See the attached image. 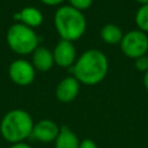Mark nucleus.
Here are the masks:
<instances>
[{
	"instance_id": "nucleus-20",
	"label": "nucleus",
	"mask_w": 148,
	"mask_h": 148,
	"mask_svg": "<svg viewBox=\"0 0 148 148\" xmlns=\"http://www.w3.org/2000/svg\"><path fill=\"white\" fill-rule=\"evenodd\" d=\"M143 86L148 90V71L145 72V74H143Z\"/></svg>"
},
{
	"instance_id": "nucleus-10",
	"label": "nucleus",
	"mask_w": 148,
	"mask_h": 148,
	"mask_svg": "<svg viewBox=\"0 0 148 148\" xmlns=\"http://www.w3.org/2000/svg\"><path fill=\"white\" fill-rule=\"evenodd\" d=\"M53 64H54L53 53L49 49L44 46H38L32 52V66L35 67V69H38L40 72H46L51 69Z\"/></svg>"
},
{
	"instance_id": "nucleus-14",
	"label": "nucleus",
	"mask_w": 148,
	"mask_h": 148,
	"mask_svg": "<svg viewBox=\"0 0 148 148\" xmlns=\"http://www.w3.org/2000/svg\"><path fill=\"white\" fill-rule=\"evenodd\" d=\"M135 24L139 30L148 32V5L141 6L135 13Z\"/></svg>"
},
{
	"instance_id": "nucleus-18",
	"label": "nucleus",
	"mask_w": 148,
	"mask_h": 148,
	"mask_svg": "<svg viewBox=\"0 0 148 148\" xmlns=\"http://www.w3.org/2000/svg\"><path fill=\"white\" fill-rule=\"evenodd\" d=\"M40 1L47 6H57V5H60L64 0H40Z\"/></svg>"
},
{
	"instance_id": "nucleus-1",
	"label": "nucleus",
	"mask_w": 148,
	"mask_h": 148,
	"mask_svg": "<svg viewBox=\"0 0 148 148\" xmlns=\"http://www.w3.org/2000/svg\"><path fill=\"white\" fill-rule=\"evenodd\" d=\"M73 76L86 86H95L104 80L109 71L106 56L96 49L87 50L75 61L72 67Z\"/></svg>"
},
{
	"instance_id": "nucleus-21",
	"label": "nucleus",
	"mask_w": 148,
	"mask_h": 148,
	"mask_svg": "<svg viewBox=\"0 0 148 148\" xmlns=\"http://www.w3.org/2000/svg\"><path fill=\"white\" fill-rule=\"evenodd\" d=\"M138 3H140L141 6H143V5H148V0H135Z\"/></svg>"
},
{
	"instance_id": "nucleus-6",
	"label": "nucleus",
	"mask_w": 148,
	"mask_h": 148,
	"mask_svg": "<svg viewBox=\"0 0 148 148\" xmlns=\"http://www.w3.org/2000/svg\"><path fill=\"white\" fill-rule=\"evenodd\" d=\"M8 74L15 84L23 87L29 86L35 80V67L31 62L24 59H17L10 64Z\"/></svg>"
},
{
	"instance_id": "nucleus-17",
	"label": "nucleus",
	"mask_w": 148,
	"mask_h": 148,
	"mask_svg": "<svg viewBox=\"0 0 148 148\" xmlns=\"http://www.w3.org/2000/svg\"><path fill=\"white\" fill-rule=\"evenodd\" d=\"M79 148H98L96 142L91 139H83L80 141V146Z\"/></svg>"
},
{
	"instance_id": "nucleus-9",
	"label": "nucleus",
	"mask_w": 148,
	"mask_h": 148,
	"mask_svg": "<svg viewBox=\"0 0 148 148\" xmlns=\"http://www.w3.org/2000/svg\"><path fill=\"white\" fill-rule=\"evenodd\" d=\"M80 91V82L74 76L62 79L56 87V97L61 103H69L76 98Z\"/></svg>"
},
{
	"instance_id": "nucleus-19",
	"label": "nucleus",
	"mask_w": 148,
	"mask_h": 148,
	"mask_svg": "<svg viewBox=\"0 0 148 148\" xmlns=\"http://www.w3.org/2000/svg\"><path fill=\"white\" fill-rule=\"evenodd\" d=\"M9 148H31V146L25 142H18V143H13Z\"/></svg>"
},
{
	"instance_id": "nucleus-2",
	"label": "nucleus",
	"mask_w": 148,
	"mask_h": 148,
	"mask_svg": "<svg viewBox=\"0 0 148 148\" xmlns=\"http://www.w3.org/2000/svg\"><path fill=\"white\" fill-rule=\"evenodd\" d=\"M54 27L61 39L75 42L86 32L87 21L83 12L69 5L61 6L54 13Z\"/></svg>"
},
{
	"instance_id": "nucleus-3",
	"label": "nucleus",
	"mask_w": 148,
	"mask_h": 148,
	"mask_svg": "<svg viewBox=\"0 0 148 148\" xmlns=\"http://www.w3.org/2000/svg\"><path fill=\"white\" fill-rule=\"evenodd\" d=\"M34 125V120L27 111L14 109L2 117L0 123V134L12 145L24 142L27 138L31 136Z\"/></svg>"
},
{
	"instance_id": "nucleus-12",
	"label": "nucleus",
	"mask_w": 148,
	"mask_h": 148,
	"mask_svg": "<svg viewBox=\"0 0 148 148\" xmlns=\"http://www.w3.org/2000/svg\"><path fill=\"white\" fill-rule=\"evenodd\" d=\"M79 146L80 140L76 134L68 126H61L54 141V148H79Z\"/></svg>"
},
{
	"instance_id": "nucleus-4",
	"label": "nucleus",
	"mask_w": 148,
	"mask_h": 148,
	"mask_svg": "<svg viewBox=\"0 0 148 148\" xmlns=\"http://www.w3.org/2000/svg\"><path fill=\"white\" fill-rule=\"evenodd\" d=\"M7 44L17 54L32 53L38 47V36L32 28L23 23H15L10 25L6 35Z\"/></svg>"
},
{
	"instance_id": "nucleus-11",
	"label": "nucleus",
	"mask_w": 148,
	"mask_h": 148,
	"mask_svg": "<svg viewBox=\"0 0 148 148\" xmlns=\"http://www.w3.org/2000/svg\"><path fill=\"white\" fill-rule=\"evenodd\" d=\"M15 17L29 28H36L43 22V14L35 7H24L20 13L15 14Z\"/></svg>"
},
{
	"instance_id": "nucleus-16",
	"label": "nucleus",
	"mask_w": 148,
	"mask_h": 148,
	"mask_svg": "<svg viewBox=\"0 0 148 148\" xmlns=\"http://www.w3.org/2000/svg\"><path fill=\"white\" fill-rule=\"evenodd\" d=\"M134 65H135V68L138 71H141L143 73L147 72L148 71V57H147V54L146 56H142V57H140L138 59H135Z\"/></svg>"
},
{
	"instance_id": "nucleus-5",
	"label": "nucleus",
	"mask_w": 148,
	"mask_h": 148,
	"mask_svg": "<svg viewBox=\"0 0 148 148\" xmlns=\"http://www.w3.org/2000/svg\"><path fill=\"white\" fill-rule=\"evenodd\" d=\"M123 53L131 59H138L148 53V37L141 30H131L123 36L120 42Z\"/></svg>"
},
{
	"instance_id": "nucleus-7",
	"label": "nucleus",
	"mask_w": 148,
	"mask_h": 148,
	"mask_svg": "<svg viewBox=\"0 0 148 148\" xmlns=\"http://www.w3.org/2000/svg\"><path fill=\"white\" fill-rule=\"evenodd\" d=\"M54 64L61 68L73 67L76 61V50L73 45V42L60 39L53 50Z\"/></svg>"
},
{
	"instance_id": "nucleus-15",
	"label": "nucleus",
	"mask_w": 148,
	"mask_h": 148,
	"mask_svg": "<svg viewBox=\"0 0 148 148\" xmlns=\"http://www.w3.org/2000/svg\"><path fill=\"white\" fill-rule=\"evenodd\" d=\"M68 2H69V6L74 7L77 10L83 12L92 5L94 0H68Z\"/></svg>"
},
{
	"instance_id": "nucleus-8",
	"label": "nucleus",
	"mask_w": 148,
	"mask_h": 148,
	"mask_svg": "<svg viewBox=\"0 0 148 148\" xmlns=\"http://www.w3.org/2000/svg\"><path fill=\"white\" fill-rule=\"evenodd\" d=\"M59 131H60V127L53 120L42 119L34 125L31 138L44 143L54 142L59 134Z\"/></svg>"
},
{
	"instance_id": "nucleus-22",
	"label": "nucleus",
	"mask_w": 148,
	"mask_h": 148,
	"mask_svg": "<svg viewBox=\"0 0 148 148\" xmlns=\"http://www.w3.org/2000/svg\"><path fill=\"white\" fill-rule=\"evenodd\" d=\"M147 57H148V53H147Z\"/></svg>"
},
{
	"instance_id": "nucleus-13",
	"label": "nucleus",
	"mask_w": 148,
	"mask_h": 148,
	"mask_svg": "<svg viewBox=\"0 0 148 148\" xmlns=\"http://www.w3.org/2000/svg\"><path fill=\"white\" fill-rule=\"evenodd\" d=\"M123 36L121 29L113 23L105 24L101 30V38L108 44H120Z\"/></svg>"
}]
</instances>
